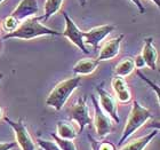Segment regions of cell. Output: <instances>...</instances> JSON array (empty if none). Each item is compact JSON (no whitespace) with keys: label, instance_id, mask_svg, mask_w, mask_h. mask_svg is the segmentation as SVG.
Here are the masks:
<instances>
[{"label":"cell","instance_id":"1","mask_svg":"<svg viewBox=\"0 0 160 150\" xmlns=\"http://www.w3.org/2000/svg\"><path fill=\"white\" fill-rule=\"evenodd\" d=\"M40 20H42L41 17H30L24 20L20 24V27L17 28L14 32L6 34L2 37L3 40L6 39H23V40H31L37 37H45V36H61V32L56 30H53L50 28L43 25L40 23Z\"/></svg>","mask_w":160,"mask_h":150},{"label":"cell","instance_id":"2","mask_svg":"<svg viewBox=\"0 0 160 150\" xmlns=\"http://www.w3.org/2000/svg\"><path fill=\"white\" fill-rule=\"evenodd\" d=\"M80 83H81V78L79 76L68 78V79L58 83L49 93V95L47 96L46 104L57 111L62 110L64 104L67 103V101L72 95V93L77 90Z\"/></svg>","mask_w":160,"mask_h":150},{"label":"cell","instance_id":"3","mask_svg":"<svg viewBox=\"0 0 160 150\" xmlns=\"http://www.w3.org/2000/svg\"><path fill=\"white\" fill-rule=\"evenodd\" d=\"M151 118H153L152 112L148 108L141 106L137 101H134L130 112L128 115V118H127L125 128H123L122 135H121L119 142L117 144L118 147L122 146L128 137H132L138 128H141Z\"/></svg>","mask_w":160,"mask_h":150},{"label":"cell","instance_id":"4","mask_svg":"<svg viewBox=\"0 0 160 150\" xmlns=\"http://www.w3.org/2000/svg\"><path fill=\"white\" fill-rule=\"evenodd\" d=\"M3 120L13 128L16 137V143L20 146L21 150H36V144L22 118H20L18 120H13L9 117L3 116Z\"/></svg>","mask_w":160,"mask_h":150},{"label":"cell","instance_id":"5","mask_svg":"<svg viewBox=\"0 0 160 150\" xmlns=\"http://www.w3.org/2000/svg\"><path fill=\"white\" fill-rule=\"evenodd\" d=\"M70 113V118L74 120L76 123L79 125V132H82L83 128L92 123V116L89 113V108L87 104V97L86 96H80L77 99L71 108L69 109Z\"/></svg>","mask_w":160,"mask_h":150},{"label":"cell","instance_id":"6","mask_svg":"<svg viewBox=\"0 0 160 150\" xmlns=\"http://www.w3.org/2000/svg\"><path fill=\"white\" fill-rule=\"evenodd\" d=\"M90 99H92V102H93L94 106V118L92 122L94 123V126H95L98 137L102 139V137H105L108 134L111 133V131H112V119L101 109L96 97L94 95H90Z\"/></svg>","mask_w":160,"mask_h":150},{"label":"cell","instance_id":"7","mask_svg":"<svg viewBox=\"0 0 160 150\" xmlns=\"http://www.w3.org/2000/svg\"><path fill=\"white\" fill-rule=\"evenodd\" d=\"M63 17H64V21H65V29H64L63 32H61V36L68 38L83 54H89V50L87 49L86 45L83 43V37H82L83 31H81L77 27V24L74 23L73 20L68 15V13L63 12Z\"/></svg>","mask_w":160,"mask_h":150},{"label":"cell","instance_id":"8","mask_svg":"<svg viewBox=\"0 0 160 150\" xmlns=\"http://www.w3.org/2000/svg\"><path fill=\"white\" fill-rule=\"evenodd\" d=\"M96 91L97 93H98V101H100L98 104H100L101 109L107 113L113 122H116L118 124L120 122V118L119 115H118L117 102L114 100V97L108 91L104 90L103 84H101L100 86H97Z\"/></svg>","mask_w":160,"mask_h":150},{"label":"cell","instance_id":"9","mask_svg":"<svg viewBox=\"0 0 160 150\" xmlns=\"http://www.w3.org/2000/svg\"><path fill=\"white\" fill-rule=\"evenodd\" d=\"M116 29L114 25L112 24H105V25H100V27H95L93 29H90L89 31H86L82 34L83 37V43L85 45H89L96 49L101 41L105 37H108L112 31Z\"/></svg>","mask_w":160,"mask_h":150},{"label":"cell","instance_id":"10","mask_svg":"<svg viewBox=\"0 0 160 150\" xmlns=\"http://www.w3.org/2000/svg\"><path fill=\"white\" fill-rule=\"evenodd\" d=\"M39 12L38 0H21L17 7L13 10L12 16H14L17 21H24L27 18L33 17Z\"/></svg>","mask_w":160,"mask_h":150},{"label":"cell","instance_id":"11","mask_svg":"<svg viewBox=\"0 0 160 150\" xmlns=\"http://www.w3.org/2000/svg\"><path fill=\"white\" fill-rule=\"evenodd\" d=\"M123 34H119L118 37L112 38V39L108 40L107 43L104 44L103 47L101 48L100 54H98V57H97V61H108V60H112L117 56L120 52V45H121V41L123 39Z\"/></svg>","mask_w":160,"mask_h":150},{"label":"cell","instance_id":"12","mask_svg":"<svg viewBox=\"0 0 160 150\" xmlns=\"http://www.w3.org/2000/svg\"><path fill=\"white\" fill-rule=\"evenodd\" d=\"M141 55H142L144 62H145V65H148L152 70H157L158 52L154 47L153 38L152 37L144 38V45Z\"/></svg>","mask_w":160,"mask_h":150},{"label":"cell","instance_id":"13","mask_svg":"<svg viewBox=\"0 0 160 150\" xmlns=\"http://www.w3.org/2000/svg\"><path fill=\"white\" fill-rule=\"evenodd\" d=\"M111 85H112V88H113L114 93H116V96H117L120 103H129L132 101V93H130V90L126 80L121 78V77L116 76L111 81Z\"/></svg>","mask_w":160,"mask_h":150},{"label":"cell","instance_id":"14","mask_svg":"<svg viewBox=\"0 0 160 150\" xmlns=\"http://www.w3.org/2000/svg\"><path fill=\"white\" fill-rule=\"evenodd\" d=\"M98 61L94 59H81L73 65V74L76 76H86L93 74L98 65Z\"/></svg>","mask_w":160,"mask_h":150},{"label":"cell","instance_id":"15","mask_svg":"<svg viewBox=\"0 0 160 150\" xmlns=\"http://www.w3.org/2000/svg\"><path fill=\"white\" fill-rule=\"evenodd\" d=\"M158 133H159V130L152 131L151 133L147 134V135H144V137H137L135 140H132L130 142L125 144L120 150H144L148 147V144L150 143L151 141L157 137Z\"/></svg>","mask_w":160,"mask_h":150},{"label":"cell","instance_id":"16","mask_svg":"<svg viewBox=\"0 0 160 150\" xmlns=\"http://www.w3.org/2000/svg\"><path fill=\"white\" fill-rule=\"evenodd\" d=\"M57 135L62 139H67V140H73L78 137V132L76 131L74 126L70 122L67 120H60L56 125Z\"/></svg>","mask_w":160,"mask_h":150},{"label":"cell","instance_id":"17","mask_svg":"<svg viewBox=\"0 0 160 150\" xmlns=\"http://www.w3.org/2000/svg\"><path fill=\"white\" fill-rule=\"evenodd\" d=\"M135 70V64H134V59L132 57H123L119 63L116 65L114 74L117 77H128L133 71Z\"/></svg>","mask_w":160,"mask_h":150},{"label":"cell","instance_id":"18","mask_svg":"<svg viewBox=\"0 0 160 150\" xmlns=\"http://www.w3.org/2000/svg\"><path fill=\"white\" fill-rule=\"evenodd\" d=\"M62 3H63V0H46L43 6V22L48 21L54 14H56L61 9Z\"/></svg>","mask_w":160,"mask_h":150},{"label":"cell","instance_id":"19","mask_svg":"<svg viewBox=\"0 0 160 150\" xmlns=\"http://www.w3.org/2000/svg\"><path fill=\"white\" fill-rule=\"evenodd\" d=\"M87 137L90 142L92 149L93 150H117V146H114L112 142L109 141H97L95 140L90 134H87Z\"/></svg>","mask_w":160,"mask_h":150},{"label":"cell","instance_id":"20","mask_svg":"<svg viewBox=\"0 0 160 150\" xmlns=\"http://www.w3.org/2000/svg\"><path fill=\"white\" fill-rule=\"evenodd\" d=\"M50 137H53L54 142L61 148V150H78L76 144L72 140H67V139H62L57 134L50 133Z\"/></svg>","mask_w":160,"mask_h":150},{"label":"cell","instance_id":"21","mask_svg":"<svg viewBox=\"0 0 160 150\" xmlns=\"http://www.w3.org/2000/svg\"><path fill=\"white\" fill-rule=\"evenodd\" d=\"M20 21H17L16 18L12 15L7 16L5 20L2 21L1 23V27H2V30L6 32V34H10V32H14L17 28L20 27Z\"/></svg>","mask_w":160,"mask_h":150},{"label":"cell","instance_id":"22","mask_svg":"<svg viewBox=\"0 0 160 150\" xmlns=\"http://www.w3.org/2000/svg\"><path fill=\"white\" fill-rule=\"evenodd\" d=\"M37 142L39 144V148H41L42 150H61V148L54 141H48V140H45V139H38Z\"/></svg>","mask_w":160,"mask_h":150},{"label":"cell","instance_id":"23","mask_svg":"<svg viewBox=\"0 0 160 150\" xmlns=\"http://www.w3.org/2000/svg\"><path fill=\"white\" fill-rule=\"evenodd\" d=\"M137 75H138V77H141V79L143 80V81H145V83L149 85V86L152 88V90L154 91V93H156V96H157V99H158V102H160V96H159V85L158 84H154L152 80H150L149 78H148L147 76H144L142 72H141L140 70L137 71Z\"/></svg>","mask_w":160,"mask_h":150},{"label":"cell","instance_id":"24","mask_svg":"<svg viewBox=\"0 0 160 150\" xmlns=\"http://www.w3.org/2000/svg\"><path fill=\"white\" fill-rule=\"evenodd\" d=\"M134 64H135V68H137V69H142V68L145 67V62H144L143 57H142L141 54H138V55L134 59Z\"/></svg>","mask_w":160,"mask_h":150},{"label":"cell","instance_id":"25","mask_svg":"<svg viewBox=\"0 0 160 150\" xmlns=\"http://www.w3.org/2000/svg\"><path fill=\"white\" fill-rule=\"evenodd\" d=\"M16 147V142H0V150H12Z\"/></svg>","mask_w":160,"mask_h":150},{"label":"cell","instance_id":"26","mask_svg":"<svg viewBox=\"0 0 160 150\" xmlns=\"http://www.w3.org/2000/svg\"><path fill=\"white\" fill-rule=\"evenodd\" d=\"M130 1L136 5V7L138 8V10H140L141 14H144V13H145V8H144V6L142 5V3H141L140 0H130Z\"/></svg>","mask_w":160,"mask_h":150},{"label":"cell","instance_id":"27","mask_svg":"<svg viewBox=\"0 0 160 150\" xmlns=\"http://www.w3.org/2000/svg\"><path fill=\"white\" fill-rule=\"evenodd\" d=\"M154 5H157V7H160V0H151Z\"/></svg>","mask_w":160,"mask_h":150},{"label":"cell","instance_id":"28","mask_svg":"<svg viewBox=\"0 0 160 150\" xmlns=\"http://www.w3.org/2000/svg\"><path fill=\"white\" fill-rule=\"evenodd\" d=\"M78 1H79V3H80V6H85V5H86V0H78Z\"/></svg>","mask_w":160,"mask_h":150},{"label":"cell","instance_id":"29","mask_svg":"<svg viewBox=\"0 0 160 150\" xmlns=\"http://www.w3.org/2000/svg\"><path fill=\"white\" fill-rule=\"evenodd\" d=\"M1 118H3V110H2V108H1V106H0V119Z\"/></svg>","mask_w":160,"mask_h":150},{"label":"cell","instance_id":"30","mask_svg":"<svg viewBox=\"0 0 160 150\" xmlns=\"http://www.w3.org/2000/svg\"><path fill=\"white\" fill-rule=\"evenodd\" d=\"M2 77H3V75H2V74H0V81H1V79H2Z\"/></svg>","mask_w":160,"mask_h":150},{"label":"cell","instance_id":"31","mask_svg":"<svg viewBox=\"0 0 160 150\" xmlns=\"http://www.w3.org/2000/svg\"><path fill=\"white\" fill-rule=\"evenodd\" d=\"M2 1H5V0H0V3H2Z\"/></svg>","mask_w":160,"mask_h":150},{"label":"cell","instance_id":"32","mask_svg":"<svg viewBox=\"0 0 160 150\" xmlns=\"http://www.w3.org/2000/svg\"><path fill=\"white\" fill-rule=\"evenodd\" d=\"M38 150H42V149H41V148H39V149H38Z\"/></svg>","mask_w":160,"mask_h":150}]
</instances>
